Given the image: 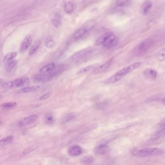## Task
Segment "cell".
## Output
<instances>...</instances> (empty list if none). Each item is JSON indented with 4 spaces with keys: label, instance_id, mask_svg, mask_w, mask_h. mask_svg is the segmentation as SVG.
Here are the masks:
<instances>
[{
    "label": "cell",
    "instance_id": "6da1fadb",
    "mask_svg": "<svg viewBox=\"0 0 165 165\" xmlns=\"http://www.w3.org/2000/svg\"><path fill=\"white\" fill-rule=\"evenodd\" d=\"M140 65L141 63L140 62H137L123 68L121 70L117 72L115 74L106 80L105 83H114L118 82V81H120L125 75L131 72L133 70L139 68Z\"/></svg>",
    "mask_w": 165,
    "mask_h": 165
},
{
    "label": "cell",
    "instance_id": "7a4b0ae2",
    "mask_svg": "<svg viewBox=\"0 0 165 165\" xmlns=\"http://www.w3.org/2000/svg\"><path fill=\"white\" fill-rule=\"evenodd\" d=\"M118 44V39L115 35L111 32H108L100 37L95 42V45L102 44L105 48L115 47Z\"/></svg>",
    "mask_w": 165,
    "mask_h": 165
},
{
    "label": "cell",
    "instance_id": "3957f363",
    "mask_svg": "<svg viewBox=\"0 0 165 165\" xmlns=\"http://www.w3.org/2000/svg\"><path fill=\"white\" fill-rule=\"evenodd\" d=\"M164 153V151L161 149L157 148H147L133 151L132 154L134 157H144L150 156H160L163 154Z\"/></svg>",
    "mask_w": 165,
    "mask_h": 165
},
{
    "label": "cell",
    "instance_id": "277c9868",
    "mask_svg": "<svg viewBox=\"0 0 165 165\" xmlns=\"http://www.w3.org/2000/svg\"><path fill=\"white\" fill-rule=\"evenodd\" d=\"M29 82H30L29 78L27 77H24L17 78L11 81L1 83V87L3 89L20 88L28 84Z\"/></svg>",
    "mask_w": 165,
    "mask_h": 165
},
{
    "label": "cell",
    "instance_id": "5b68a950",
    "mask_svg": "<svg viewBox=\"0 0 165 165\" xmlns=\"http://www.w3.org/2000/svg\"><path fill=\"white\" fill-rule=\"evenodd\" d=\"M93 51L94 50L91 48H86L78 51L70 57V60L72 61H78L82 60L90 56L93 53Z\"/></svg>",
    "mask_w": 165,
    "mask_h": 165
},
{
    "label": "cell",
    "instance_id": "8992f818",
    "mask_svg": "<svg viewBox=\"0 0 165 165\" xmlns=\"http://www.w3.org/2000/svg\"><path fill=\"white\" fill-rule=\"evenodd\" d=\"M153 44V40L150 39H146V40L142 42L141 43H140L137 47L136 48H135V52L137 54H140L144 53L151 47Z\"/></svg>",
    "mask_w": 165,
    "mask_h": 165
},
{
    "label": "cell",
    "instance_id": "52a82bcc",
    "mask_svg": "<svg viewBox=\"0 0 165 165\" xmlns=\"http://www.w3.org/2000/svg\"><path fill=\"white\" fill-rule=\"evenodd\" d=\"M112 61H113V59H110V60L107 61L106 63L103 64L102 65H100L98 66L97 68L94 69V70H93V74L94 75H97L99 74L102 73L106 71L107 69L110 68L111 65L112 64Z\"/></svg>",
    "mask_w": 165,
    "mask_h": 165
},
{
    "label": "cell",
    "instance_id": "ba28073f",
    "mask_svg": "<svg viewBox=\"0 0 165 165\" xmlns=\"http://www.w3.org/2000/svg\"><path fill=\"white\" fill-rule=\"evenodd\" d=\"M38 119V116L36 115H32L29 116L28 117L24 118L23 119L19 121L18 125L19 127H25L26 125L33 124L34 122L36 121Z\"/></svg>",
    "mask_w": 165,
    "mask_h": 165
},
{
    "label": "cell",
    "instance_id": "9c48e42d",
    "mask_svg": "<svg viewBox=\"0 0 165 165\" xmlns=\"http://www.w3.org/2000/svg\"><path fill=\"white\" fill-rule=\"evenodd\" d=\"M93 151L94 153L98 155H104L109 153L110 148L108 145L106 144H101L95 147Z\"/></svg>",
    "mask_w": 165,
    "mask_h": 165
},
{
    "label": "cell",
    "instance_id": "30bf717a",
    "mask_svg": "<svg viewBox=\"0 0 165 165\" xmlns=\"http://www.w3.org/2000/svg\"><path fill=\"white\" fill-rule=\"evenodd\" d=\"M68 152L72 157H77L81 155L82 153V148L77 145H74L69 148Z\"/></svg>",
    "mask_w": 165,
    "mask_h": 165
},
{
    "label": "cell",
    "instance_id": "8fae6325",
    "mask_svg": "<svg viewBox=\"0 0 165 165\" xmlns=\"http://www.w3.org/2000/svg\"><path fill=\"white\" fill-rule=\"evenodd\" d=\"M152 6H153V4H152V2L150 1L149 0L145 1L140 6V11L142 15H146L149 12Z\"/></svg>",
    "mask_w": 165,
    "mask_h": 165
},
{
    "label": "cell",
    "instance_id": "7c38bea8",
    "mask_svg": "<svg viewBox=\"0 0 165 165\" xmlns=\"http://www.w3.org/2000/svg\"><path fill=\"white\" fill-rule=\"evenodd\" d=\"M31 42H32V38L31 36H28L26 37L21 44V48H20L21 52H25V51L28 50L31 45Z\"/></svg>",
    "mask_w": 165,
    "mask_h": 165
},
{
    "label": "cell",
    "instance_id": "4fadbf2b",
    "mask_svg": "<svg viewBox=\"0 0 165 165\" xmlns=\"http://www.w3.org/2000/svg\"><path fill=\"white\" fill-rule=\"evenodd\" d=\"M145 77L151 80H154L157 77V70L152 68H148L144 72Z\"/></svg>",
    "mask_w": 165,
    "mask_h": 165
},
{
    "label": "cell",
    "instance_id": "5bb4252c",
    "mask_svg": "<svg viewBox=\"0 0 165 165\" xmlns=\"http://www.w3.org/2000/svg\"><path fill=\"white\" fill-rule=\"evenodd\" d=\"M91 28V27L90 28L89 27H85L80 28L74 34V38L76 39L81 38L88 33Z\"/></svg>",
    "mask_w": 165,
    "mask_h": 165
},
{
    "label": "cell",
    "instance_id": "9a60e30c",
    "mask_svg": "<svg viewBox=\"0 0 165 165\" xmlns=\"http://www.w3.org/2000/svg\"><path fill=\"white\" fill-rule=\"evenodd\" d=\"M51 78L52 77L48 74H41L34 77V80L37 82H45L51 80Z\"/></svg>",
    "mask_w": 165,
    "mask_h": 165
},
{
    "label": "cell",
    "instance_id": "2e32d148",
    "mask_svg": "<svg viewBox=\"0 0 165 165\" xmlns=\"http://www.w3.org/2000/svg\"><path fill=\"white\" fill-rule=\"evenodd\" d=\"M55 67L56 65L54 63H51L43 66L42 68H41L39 72L41 74H49L55 68Z\"/></svg>",
    "mask_w": 165,
    "mask_h": 165
},
{
    "label": "cell",
    "instance_id": "e0dca14e",
    "mask_svg": "<svg viewBox=\"0 0 165 165\" xmlns=\"http://www.w3.org/2000/svg\"><path fill=\"white\" fill-rule=\"evenodd\" d=\"M99 64L98 63H97V64H91V65L85 66L84 68H81L78 72L77 74H82L88 72H89V71H91V70H94V69L97 68Z\"/></svg>",
    "mask_w": 165,
    "mask_h": 165
},
{
    "label": "cell",
    "instance_id": "ac0fdd59",
    "mask_svg": "<svg viewBox=\"0 0 165 165\" xmlns=\"http://www.w3.org/2000/svg\"><path fill=\"white\" fill-rule=\"evenodd\" d=\"M39 88H40V86L38 85L28 86V87H24V88L19 89L18 93L19 94L31 93V92H34V91L38 90Z\"/></svg>",
    "mask_w": 165,
    "mask_h": 165
},
{
    "label": "cell",
    "instance_id": "d6986e66",
    "mask_svg": "<svg viewBox=\"0 0 165 165\" xmlns=\"http://www.w3.org/2000/svg\"><path fill=\"white\" fill-rule=\"evenodd\" d=\"M64 65H59L58 66H56L55 68L52 70L51 73L48 74L51 77H53L54 76L59 75V74L63 72L64 70Z\"/></svg>",
    "mask_w": 165,
    "mask_h": 165
},
{
    "label": "cell",
    "instance_id": "ffe728a7",
    "mask_svg": "<svg viewBox=\"0 0 165 165\" xmlns=\"http://www.w3.org/2000/svg\"><path fill=\"white\" fill-rule=\"evenodd\" d=\"M41 44V41L40 40L38 39L36 40L31 48L30 50L29 51V55H32L35 54L39 48L40 47Z\"/></svg>",
    "mask_w": 165,
    "mask_h": 165
},
{
    "label": "cell",
    "instance_id": "44dd1931",
    "mask_svg": "<svg viewBox=\"0 0 165 165\" xmlns=\"http://www.w3.org/2000/svg\"><path fill=\"white\" fill-rule=\"evenodd\" d=\"M81 161L82 164L89 165V164L94 163V159L92 156H84L81 158Z\"/></svg>",
    "mask_w": 165,
    "mask_h": 165
},
{
    "label": "cell",
    "instance_id": "7402d4cb",
    "mask_svg": "<svg viewBox=\"0 0 165 165\" xmlns=\"http://www.w3.org/2000/svg\"><path fill=\"white\" fill-rule=\"evenodd\" d=\"M131 4V0H116V5L119 7H127Z\"/></svg>",
    "mask_w": 165,
    "mask_h": 165
},
{
    "label": "cell",
    "instance_id": "603a6c76",
    "mask_svg": "<svg viewBox=\"0 0 165 165\" xmlns=\"http://www.w3.org/2000/svg\"><path fill=\"white\" fill-rule=\"evenodd\" d=\"M17 52H15V51L8 53L5 56V58H4V61L7 63L14 60V59L17 56Z\"/></svg>",
    "mask_w": 165,
    "mask_h": 165
},
{
    "label": "cell",
    "instance_id": "cb8c5ba5",
    "mask_svg": "<svg viewBox=\"0 0 165 165\" xmlns=\"http://www.w3.org/2000/svg\"><path fill=\"white\" fill-rule=\"evenodd\" d=\"M64 9L66 13L68 14L72 13L74 10V6L72 2H66L64 6Z\"/></svg>",
    "mask_w": 165,
    "mask_h": 165
},
{
    "label": "cell",
    "instance_id": "d4e9b609",
    "mask_svg": "<svg viewBox=\"0 0 165 165\" xmlns=\"http://www.w3.org/2000/svg\"><path fill=\"white\" fill-rule=\"evenodd\" d=\"M165 136V127H163L160 128V129H159L158 131L154 133L153 136V138L154 139H160L161 137H163Z\"/></svg>",
    "mask_w": 165,
    "mask_h": 165
},
{
    "label": "cell",
    "instance_id": "484cf974",
    "mask_svg": "<svg viewBox=\"0 0 165 165\" xmlns=\"http://www.w3.org/2000/svg\"><path fill=\"white\" fill-rule=\"evenodd\" d=\"M13 136L10 135L8 136L4 137V138L1 140V145L2 146H4V145L9 144L13 141Z\"/></svg>",
    "mask_w": 165,
    "mask_h": 165
},
{
    "label": "cell",
    "instance_id": "4316f807",
    "mask_svg": "<svg viewBox=\"0 0 165 165\" xmlns=\"http://www.w3.org/2000/svg\"><path fill=\"white\" fill-rule=\"evenodd\" d=\"M18 63V61L17 60H13L7 63L6 66H5L6 71L7 72H10L12 71L17 66Z\"/></svg>",
    "mask_w": 165,
    "mask_h": 165
},
{
    "label": "cell",
    "instance_id": "83f0119b",
    "mask_svg": "<svg viewBox=\"0 0 165 165\" xmlns=\"http://www.w3.org/2000/svg\"><path fill=\"white\" fill-rule=\"evenodd\" d=\"M157 59L158 61H162L165 59V48H162L157 52Z\"/></svg>",
    "mask_w": 165,
    "mask_h": 165
},
{
    "label": "cell",
    "instance_id": "f1b7e54d",
    "mask_svg": "<svg viewBox=\"0 0 165 165\" xmlns=\"http://www.w3.org/2000/svg\"><path fill=\"white\" fill-rule=\"evenodd\" d=\"M17 105V103L14 102H9L2 103L1 105V107L4 109H12L13 107H16Z\"/></svg>",
    "mask_w": 165,
    "mask_h": 165
},
{
    "label": "cell",
    "instance_id": "f546056e",
    "mask_svg": "<svg viewBox=\"0 0 165 165\" xmlns=\"http://www.w3.org/2000/svg\"><path fill=\"white\" fill-rule=\"evenodd\" d=\"M75 118V115L74 113H70L68 114L65 115L63 118H62V122L63 123H66L69 122L70 120L73 119Z\"/></svg>",
    "mask_w": 165,
    "mask_h": 165
},
{
    "label": "cell",
    "instance_id": "4dcf8cb0",
    "mask_svg": "<svg viewBox=\"0 0 165 165\" xmlns=\"http://www.w3.org/2000/svg\"><path fill=\"white\" fill-rule=\"evenodd\" d=\"M44 120L47 124H51L54 122V120L52 115L51 114H48L45 116Z\"/></svg>",
    "mask_w": 165,
    "mask_h": 165
},
{
    "label": "cell",
    "instance_id": "1f68e13d",
    "mask_svg": "<svg viewBox=\"0 0 165 165\" xmlns=\"http://www.w3.org/2000/svg\"><path fill=\"white\" fill-rule=\"evenodd\" d=\"M51 22H52V24L54 25V26L56 27H58L61 24L60 19L57 18H53Z\"/></svg>",
    "mask_w": 165,
    "mask_h": 165
},
{
    "label": "cell",
    "instance_id": "d6a6232c",
    "mask_svg": "<svg viewBox=\"0 0 165 165\" xmlns=\"http://www.w3.org/2000/svg\"><path fill=\"white\" fill-rule=\"evenodd\" d=\"M50 95H51L50 93H47V94H43V95H41V97H39V99L40 100H43L47 99V98L49 97Z\"/></svg>",
    "mask_w": 165,
    "mask_h": 165
},
{
    "label": "cell",
    "instance_id": "836d02e7",
    "mask_svg": "<svg viewBox=\"0 0 165 165\" xmlns=\"http://www.w3.org/2000/svg\"><path fill=\"white\" fill-rule=\"evenodd\" d=\"M46 46H47V47L49 48H53L54 46V42L52 40H49L46 44Z\"/></svg>",
    "mask_w": 165,
    "mask_h": 165
},
{
    "label": "cell",
    "instance_id": "e575fe53",
    "mask_svg": "<svg viewBox=\"0 0 165 165\" xmlns=\"http://www.w3.org/2000/svg\"><path fill=\"white\" fill-rule=\"evenodd\" d=\"M158 126H159V127L160 128L163 127H165V118H164V119L162 120L159 123Z\"/></svg>",
    "mask_w": 165,
    "mask_h": 165
},
{
    "label": "cell",
    "instance_id": "d590c367",
    "mask_svg": "<svg viewBox=\"0 0 165 165\" xmlns=\"http://www.w3.org/2000/svg\"><path fill=\"white\" fill-rule=\"evenodd\" d=\"M162 103H164V104H165V98H164V99L162 100Z\"/></svg>",
    "mask_w": 165,
    "mask_h": 165
}]
</instances>
